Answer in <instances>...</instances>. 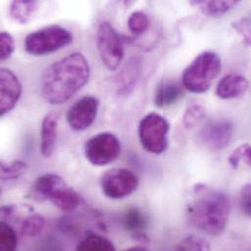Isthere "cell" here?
I'll use <instances>...</instances> for the list:
<instances>
[{"instance_id":"6da1fadb","label":"cell","mask_w":251,"mask_h":251,"mask_svg":"<svg viewBox=\"0 0 251 251\" xmlns=\"http://www.w3.org/2000/svg\"><path fill=\"white\" fill-rule=\"evenodd\" d=\"M91 70L85 56L74 52L47 67L40 77V93L51 105L72 99L89 81Z\"/></svg>"},{"instance_id":"7a4b0ae2","label":"cell","mask_w":251,"mask_h":251,"mask_svg":"<svg viewBox=\"0 0 251 251\" xmlns=\"http://www.w3.org/2000/svg\"><path fill=\"white\" fill-rule=\"evenodd\" d=\"M197 199L188 206L189 221L196 228L210 236L221 235L228 224L231 205L227 196L204 186L197 189Z\"/></svg>"},{"instance_id":"3957f363","label":"cell","mask_w":251,"mask_h":251,"mask_svg":"<svg viewBox=\"0 0 251 251\" xmlns=\"http://www.w3.org/2000/svg\"><path fill=\"white\" fill-rule=\"evenodd\" d=\"M220 57L211 51L201 53L182 75V84L190 92H206L221 72Z\"/></svg>"},{"instance_id":"277c9868","label":"cell","mask_w":251,"mask_h":251,"mask_svg":"<svg viewBox=\"0 0 251 251\" xmlns=\"http://www.w3.org/2000/svg\"><path fill=\"white\" fill-rule=\"evenodd\" d=\"M74 40L72 32L59 25L34 30L25 38V50L33 56H43L63 49Z\"/></svg>"},{"instance_id":"5b68a950","label":"cell","mask_w":251,"mask_h":251,"mask_svg":"<svg viewBox=\"0 0 251 251\" xmlns=\"http://www.w3.org/2000/svg\"><path fill=\"white\" fill-rule=\"evenodd\" d=\"M170 125L165 118L151 113L139 123L138 134L142 147L149 152L159 154L166 151Z\"/></svg>"},{"instance_id":"8992f818","label":"cell","mask_w":251,"mask_h":251,"mask_svg":"<svg viewBox=\"0 0 251 251\" xmlns=\"http://www.w3.org/2000/svg\"><path fill=\"white\" fill-rule=\"evenodd\" d=\"M121 152V140L111 132H103L93 136L84 146L87 160L95 166H105L114 162L119 158Z\"/></svg>"},{"instance_id":"52a82bcc","label":"cell","mask_w":251,"mask_h":251,"mask_svg":"<svg viewBox=\"0 0 251 251\" xmlns=\"http://www.w3.org/2000/svg\"><path fill=\"white\" fill-rule=\"evenodd\" d=\"M97 47L103 64L110 71H116L125 58V47L111 23L100 24L97 30Z\"/></svg>"},{"instance_id":"ba28073f","label":"cell","mask_w":251,"mask_h":251,"mask_svg":"<svg viewBox=\"0 0 251 251\" xmlns=\"http://www.w3.org/2000/svg\"><path fill=\"white\" fill-rule=\"evenodd\" d=\"M139 187L137 175L126 168H113L101 179L104 195L112 200H122L132 195Z\"/></svg>"},{"instance_id":"9c48e42d","label":"cell","mask_w":251,"mask_h":251,"mask_svg":"<svg viewBox=\"0 0 251 251\" xmlns=\"http://www.w3.org/2000/svg\"><path fill=\"white\" fill-rule=\"evenodd\" d=\"M100 101L94 96H85L69 110L67 121L75 131H84L92 126L97 118Z\"/></svg>"},{"instance_id":"30bf717a","label":"cell","mask_w":251,"mask_h":251,"mask_svg":"<svg viewBox=\"0 0 251 251\" xmlns=\"http://www.w3.org/2000/svg\"><path fill=\"white\" fill-rule=\"evenodd\" d=\"M201 140L210 150L218 151L226 148L233 137V126L227 120H214L203 126Z\"/></svg>"},{"instance_id":"8fae6325","label":"cell","mask_w":251,"mask_h":251,"mask_svg":"<svg viewBox=\"0 0 251 251\" xmlns=\"http://www.w3.org/2000/svg\"><path fill=\"white\" fill-rule=\"evenodd\" d=\"M22 95V84L18 76L10 70L0 71V116L10 113L18 104Z\"/></svg>"},{"instance_id":"7c38bea8","label":"cell","mask_w":251,"mask_h":251,"mask_svg":"<svg viewBox=\"0 0 251 251\" xmlns=\"http://www.w3.org/2000/svg\"><path fill=\"white\" fill-rule=\"evenodd\" d=\"M249 89L248 79L241 75L230 74L225 75L217 84L216 95L224 100L242 97Z\"/></svg>"},{"instance_id":"4fadbf2b","label":"cell","mask_w":251,"mask_h":251,"mask_svg":"<svg viewBox=\"0 0 251 251\" xmlns=\"http://www.w3.org/2000/svg\"><path fill=\"white\" fill-rule=\"evenodd\" d=\"M142 71V64L139 58H132L126 64L118 76L117 89L121 96H127L136 86Z\"/></svg>"},{"instance_id":"5bb4252c","label":"cell","mask_w":251,"mask_h":251,"mask_svg":"<svg viewBox=\"0 0 251 251\" xmlns=\"http://www.w3.org/2000/svg\"><path fill=\"white\" fill-rule=\"evenodd\" d=\"M57 129H58V118L49 114L44 117L41 123V141L40 151L43 156L50 157L54 151L57 141Z\"/></svg>"},{"instance_id":"9a60e30c","label":"cell","mask_w":251,"mask_h":251,"mask_svg":"<svg viewBox=\"0 0 251 251\" xmlns=\"http://www.w3.org/2000/svg\"><path fill=\"white\" fill-rule=\"evenodd\" d=\"M65 184V180L60 175L46 173L35 180L32 186V196L38 201H49L51 195Z\"/></svg>"},{"instance_id":"2e32d148","label":"cell","mask_w":251,"mask_h":251,"mask_svg":"<svg viewBox=\"0 0 251 251\" xmlns=\"http://www.w3.org/2000/svg\"><path fill=\"white\" fill-rule=\"evenodd\" d=\"M124 227L131 232L135 240L141 243H148L149 239L144 233L148 226V218L145 213L138 207H132L126 211L123 219Z\"/></svg>"},{"instance_id":"e0dca14e","label":"cell","mask_w":251,"mask_h":251,"mask_svg":"<svg viewBox=\"0 0 251 251\" xmlns=\"http://www.w3.org/2000/svg\"><path fill=\"white\" fill-rule=\"evenodd\" d=\"M183 96V87L174 80L161 81L154 93V104L158 108H164L175 104Z\"/></svg>"},{"instance_id":"ac0fdd59","label":"cell","mask_w":251,"mask_h":251,"mask_svg":"<svg viewBox=\"0 0 251 251\" xmlns=\"http://www.w3.org/2000/svg\"><path fill=\"white\" fill-rule=\"evenodd\" d=\"M49 201L62 212L75 211L80 204L79 195L67 184L59 187L49 198Z\"/></svg>"},{"instance_id":"d6986e66","label":"cell","mask_w":251,"mask_h":251,"mask_svg":"<svg viewBox=\"0 0 251 251\" xmlns=\"http://www.w3.org/2000/svg\"><path fill=\"white\" fill-rule=\"evenodd\" d=\"M38 6V1L15 0L10 4L9 14L16 22L20 24H26L34 16Z\"/></svg>"},{"instance_id":"ffe728a7","label":"cell","mask_w":251,"mask_h":251,"mask_svg":"<svg viewBox=\"0 0 251 251\" xmlns=\"http://www.w3.org/2000/svg\"><path fill=\"white\" fill-rule=\"evenodd\" d=\"M76 251H116L114 244L104 236L88 232L78 243Z\"/></svg>"},{"instance_id":"44dd1931","label":"cell","mask_w":251,"mask_h":251,"mask_svg":"<svg viewBox=\"0 0 251 251\" xmlns=\"http://www.w3.org/2000/svg\"><path fill=\"white\" fill-rule=\"evenodd\" d=\"M199 6L201 12L209 17H220L237 5V1H195L192 2Z\"/></svg>"},{"instance_id":"7402d4cb","label":"cell","mask_w":251,"mask_h":251,"mask_svg":"<svg viewBox=\"0 0 251 251\" xmlns=\"http://www.w3.org/2000/svg\"><path fill=\"white\" fill-rule=\"evenodd\" d=\"M45 219L39 214L26 216L21 224V235L26 238H32L40 235L45 227Z\"/></svg>"},{"instance_id":"603a6c76","label":"cell","mask_w":251,"mask_h":251,"mask_svg":"<svg viewBox=\"0 0 251 251\" xmlns=\"http://www.w3.org/2000/svg\"><path fill=\"white\" fill-rule=\"evenodd\" d=\"M18 238L15 230L2 221L0 224V251H17Z\"/></svg>"},{"instance_id":"cb8c5ba5","label":"cell","mask_w":251,"mask_h":251,"mask_svg":"<svg viewBox=\"0 0 251 251\" xmlns=\"http://www.w3.org/2000/svg\"><path fill=\"white\" fill-rule=\"evenodd\" d=\"M27 170V164L22 160H15L11 163L1 162V179L3 181L16 180Z\"/></svg>"},{"instance_id":"d4e9b609","label":"cell","mask_w":251,"mask_h":251,"mask_svg":"<svg viewBox=\"0 0 251 251\" xmlns=\"http://www.w3.org/2000/svg\"><path fill=\"white\" fill-rule=\"evenodd\" d=\"M129 30L136 35L143 34L150 26L149 17L142 11L133 12L127 21Z\"/></svg>"},{"instance_id":"484cf974","label":"cell","mask_w":251,"mask_h":251,"mask_svg":"<svg viewBox=\"0 0 251 251\" xmlns=\"http://www.w3.org/2000/svg\"><path fill=\"white\" fill-rule=\"evenodd\" d=\"M176 251H210V247L205 240L191 235L179 244Z\"/></svg>"},{"instance_id":"4316f807","label":"cell","mask_w":251,"mask_h":251,"mask_svg":"<svg viewBox=\"0 0 251 251\" xmlns=\"http://www.w3.org/2000/svg\"><path fill=\"white\" fill-rule=\"evenodd\" d=\"M205 118V110L201 105H191L183 118V124L187 128L198 126Z\"/></svg>"},{"instance_id":"83f0119b","label":"cell","mask_w":251,"mask_h":251,"mask_svg":"<svg viewBox=\"0 0 251 251\" xmlns=\"http://www.w3.org/2000/svg\"><path fill=\"white\" fill-rule=\"evenodd\" d=\"M242 160L251 167V145L250 144L241 145L231 153L229 157V162L234 168H238Z\"/></svg>"},{"instance_id":"f1b7e54d","label":"cell","mask_w":251,"mask_h":251,"mask_svg":"<svg viewBox=\"0 0 251 251\" xmlns=\"http://www.w3.org/2000/svg\"><path fill=\"white\" fill-rule=\"evenodd\" d=\"M15 50V41L13 36L7 32L2 31L0 33V59L6 61L9 59Z\"/></svg>"},{"instance_id":"f546056e","label":"cell","mask_w":251,"mask_h":251,"mask_svg":"<svg viewBox=\"0 0 251 251\" xmlns=\"http://www.w3.org/2000/svg\"><path fill=\"white\" fill-rule=\"evenodd\" d=\"M233 27L242 36L246 45L251 46V22L249 19H241L233 23Z\"/></svg>"},{"instance_id":"4dcf8cb0","label":"cell","mask_w":251,"mask_h":251,"mask_svg":"<svg viewBox=\"0 0 251 251\" xmlns=\"http://www.w3.org/2000/svg\"><path fill=\"white\" fill-rule=\"evenodd\" d=\"M240 205L242 211L249 217H251V183L246 185L242 190Z\"/></svg>"},{"instance_id":"1f68e13d","label":"cell","mask_w":251,"mask_h":251,"mask_svg":"<svg viewBox=\"0 0 251 251\" xmlns=\"http://www.w3.org/2000/svg\"><path fill=\"white\" fill-rule=\"evenodd\" d=\"M148 251L144 247L142 246H136V247H132L130 249H127L126 251Z\"/></svg>"}]
</instances>
